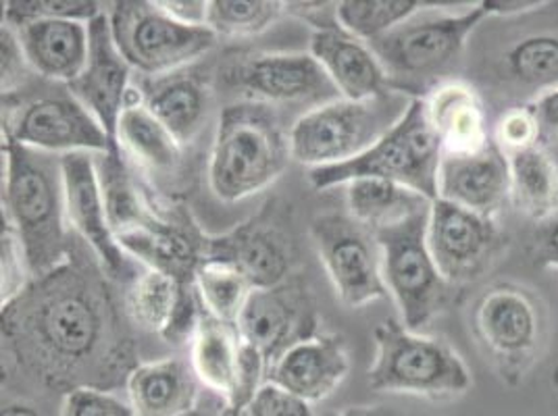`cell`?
Returning a JSON list of instances; mask_svg holds the SVG:
<instances>
[{
  "mask_svg": "<svg viewBox=\"0 0 558 416\" xmlns=\"http://www.w3.org/2000/svg\"><path fill=\"white\" fill-rule=\"evenodd\" d=\"M102 267L75 256L2 304V354L27 377L65 395L109 392L138 367Z\"/></svg>",
  "mask_w": 558,
  "mask_h": 416,
  "instance_id": "6da1fadb",
  "label": "cell"
},
{
  "mask_svg": "<svg viewBox=\"0 0 558 416\" xmlns=\"http://www.w3.org/2000/svg\"><path fill=\"white\" fill-rule=\"evenodd\" d=\"M2 221L24 246L32 279L65 265L73 255L61 162L2 138Z\"/></svg>",
  "mask_w": 558,
  "mask_h": 416,
  "instance_id": "7a4b0ae2",
  "label": "cell"
},
{
  "mask_svg": "<svg viewBox=\"0 0 558 416\" xmlns=\"http://www.w3.org/2000/svg\"><path fill=\"white\" fill-rule=\"evenodd\" d=\"M290 136L271 105L233 102L219 117L210 150L209 185L223 203H238L274 184L288 162Z\"/></svg>",
  "mask_w": 558,
  "mask_h": 416,
  "instance_id": "3957f363",
  "label": "cell"
},
{
  "mask_svg": "<svg viewBox=\"0 0 558 416\" xmlns=\"http://www.w3.org/2000/svg\"><path fill=\"white\" fill-rule=\"evenodd\" d=\"M442 144L429 121L425 98H411L395 127L377 139L369 150L352 161L311 169L315 189L347 185L354 180L375 178L415 189L427 200H438V171Z\"/></svg>",
  "mask_w": 558,
  "mask_h": 416,
  "instance_id": "277c9868",
  "label": "cell"
},
{
  "mask_svg": "<svg viewBox=\"0 0 558 416\" xmlns=\"http://www.w3.org/2000/svg\"><path fill=\"white\" fill-rule=\"evenodd\" d=\"M373 340L375 360L367 370L373 392L452 400L473 386L465 360L442 338L409 331L388 319L375 327Z\"/></svg>",
  "mask_w": 558,
  "mask_h": 416,
  "instance_id": "5b68a950",
  "label": "cell"
},
{
  "mask_svg": "<svg viewBox=\"0 0 558 416\" xmlns=\"http://www.w3.org/2000/svg\"><path fill=\"white\" fill-rule=\"evenodd\" d=\"M484 17L482 4L459 15L421 11V15H413L392 32L372 40L369 47L386 71L390 88L417 98L423 84L434 82L461 59L466 38Z\"/></svg>",
  "mask_w": 558,
  "mask_h": 416,
  "instance_id": "8992f818",
  "label": "cell"
},
{
  "mask_svg": "<svg viewBox=\"0 0 558 416\" xmlns=\"http://www.w3.org/2000/svg\"><path fill=\"white\" fill-rule=\"evenodd\" d=\"M471 329L498 377L517 388L546 344V310L525 285L500 281L486 287L473 304Z\"/></svg>",
  "mask_w": 558,
  "mask_h": 416,
  "instance_id": "52a82bcc",
  "label": "cell"
},
{
  "mask_svg": "<svg viewBox=\"0 0 558 416\" xmlns=\"http://www.w3.org/2000/svg\"><path fill=\"white\" fill-rule=\"evenodd\" d=\"M396 94L349 100L333 98L301 117L290 130L292 159L313 169L342 164L369 150L402 117ZM407 107V105H404Z\"/></svg>",
  "mask_w": 558,
  "mask_h": 416,
  "instance_id": "ba28073f",
  "label": "cell"
},
{
  "mask_svg": "<svg viewBox=\"0 0 558 416\" xmlns=\"http://www.w3.org/2000/svg\"><path fill=\"white\" fill-rule=\"evenodd\" d=\"M429 208L375 232L381 248V273L400 308V323L415 333L442 313L452 292L427 246Z\"/></svg>",
  "mask_w": 558,
  "mask_h": 416,
  "instance_id": "9c48e42d",
  "label": "cell"
},
{
  "mask_svg": "<svg viewBox=\"0 0 558 416\" xmlns=\"http://www.w3.org/2000/svg\"><path fill=\"white\" fill-rule=\"evenodd\" d=\"M109 22L121 57L146 75H169L207 54L217 42L210 27L178 22L159 0L116 2Z\"/></svg>",
  "mask_w": 558,
  "mask_h": 416,
  "instance_id": "30bf717a",
  "label": "cell"
},
{
  "mask_svg": "<svg viewBox=\"0 0 558 416\" xmlns=\"http://www.w3.org/2000/svg\"><path fill=\"white\" fill-rule=\"evenodd\" d=\"M2 138L45 152H116L98 119L68 90L2 96Z\"/></svg>",
  "mask_w": 558,
  "mask_h": 416,
  "instance_id": "8fae6325",
  "label": "cell"
},
{
  "mask_svg": "<svg viewBox=\"0 0 558 416\" xmlns=\"http://www.w3.org/2000/svg\"><path fill=\"white\" fill-rule=\"evenodd\" d=\"M311 237L342 304L361 308L388 294L377 237L354 217L322 215L311 223Z\"/></svg>",
  "mask_w": 558,
  "mask_h": 416,
  "instance_id": "7c38bea8",
  "label": "cell"
},
{
  "mask_svg": "<svg viewBox=\"0 0 558 416\" xmlns=\"http://www.w3.org/2000/svg\"><path fill=\"white\" fill-rule=\"evenodd\" d=\"M505 242L496 219L482 217L440 198L432 203L427 246L442 278L452 287L484 278L502 255Z\"/></svg>",
  "mask_w": 558,
  "mask_h": 416,
  "instance_id": "4fadbf2b",
  "label": "cell"
},
{
  "mask_svg": "<svg viewBox=\"0 0 558 416\" xmlns=\"http://www.w3.org/2000/svg\"><path fill=\"white\" fill-rule=\"evenodd\" d=\"M223 82L251 102H317L338 93L326 70L311 52H260L235 57L223 71Z\"/></svg>",
  "mask_w": 558,
  "mask_h": 416,
  "instance_id": "5bb4252c",
  "label": "cell"
},
{
  "mask_svg": "<svg viewBox=\"0 0 558 416\" xmlns=\"http://www.w3.org/2000/svg\"><path fill=\"white\" fill-rule=\"evenodd\" d=\"M315 310L303 285L281 283L253 290L235 329L242 342L255 347L271 369L283 352L315 335Z\"/></svg>",
  "mask_w": 558,
  "mask_h": 416,
  "instance_id": "9a60e30c",
  "label": "cell"
},
{
  "mask_svg": "<svg viewBox=\"0 0 558 416\" xmlns=\"http://www.w3.org/2000/svg\"><path fill=\"white\" fill-rule=\"evenodd\" d=\"M68 219L75 232L93 248L98 267L109 278L128 273V256L117 244L109 225L105 194L98 175V164L90 152H70L61 159Z\"/></svg>",
  "mask_w": 558,
  "mask_h": 416,
  "instance_id": "2e32d148",
  "label": "cell"
},
{
  "mask_svg": "<svg viewBox=\"0 0 558 416\" xmlns=\"http://www.w3.org/2000/svg\"><path fill=\"white\" fill-rule=\"evenodd\" d=\"M90 32V54L88 63L80 77L68 86L90 113H93L109 138L116 142L117 123L130 96V75L132 68L121 57L111 22L107 13H100L88 24ZM117 144V142H116Z\"/></svg>",
  "mask_w": 558,
  "mask_h": 416,
  "instance_id": "e0dca14e",
  "label": "cell"
},
{
  "mask_svg": "<svg viewBox=\"0 0 558 416\" xmlns=\"http://www.w3.org/2000/svg\"><path fill=\"white\" fill-rule=\"evenodd\" d=\"M438 198L496 219L505 205L511 203L509 157L494 142L475 155H442Z\"/></svg>",
  "mask_w": 558,
  "mask_h": 416,
  "instance_id": "ac0fdd59",
  "label": "cell"
},
{
  "mask_svg": "<svg viewBox=\"0 0 558 416\" xmlns=\"http://www.w3.org/2000/svg\"><path fill=\"white\" fill-rule=\"evenodd\" d=\"M203 260L230 265L240 271L253 290L278 287L292 269V246L271 223L248 221L232 232L205 237Z\"/></svg>",
  "mask_w": 558,
  "mask_h": 416,
  "instance_id": "d6986e66",
  "label": "cell"
},
{
  "mask_svg": "<svg viewBox=\"0 0 558 416\" xmlns=\"http://www.w3.org/2000/svg\"><path fill=\"white\" fill-rule=\"evenodd\" d=\"M349 369V350L342 335H313L279 356L267 372V383L313 404L336 392Z\"/></svg>",
  "mask_w": 558,
  "mask_h": 416,
  "instance_id": "ffe728a7",
  "label": "cell"
},
{
  "mask_svg": "<svg viewBox=\"0 0 558 416\" xmlns=\"http://www.w3.org/2000/svg\"><path fill=\"white\" fill-rule=\"evenodd\" d=\"M311 54L342 98L367 100L390 93L388 75L369 42L352 36L340 24L313 32Z\"/></svg>",
  "mask_w": 558,
  "mask_h": 416,
  "instance_id": "44dd1931",
  "label": "cell"
},
{
  "mask_svg": "<svg viewBox=\"0 0 558 416\" xmlns=\"http://www.w3.org/2000/svg\"><path fill=\"white\" fill-rule=\"evenodd\" d=\"M13 29L32 70L45 79L70 86L88 63V24L70 20H36Z\"/></svg>",
  "mask_w": 558,
  "mask_h": 416,
  "instance_id": "7402d4cb",
  "label": "cell"
},
{
  "mask_svg": "<svg viewBox=\"0 0 558 416\" xmlns=\"http://www.w3.org/2000/svg\"><path fill=\"white\" fill-rule=\"evenodd\" d=\"M125 390L136 416H190L198 404V379L182 358L140 363Z\"/></svg>",
  "mask_w": 558,
  "mask_h": 416,
  "instance_id": "603a6c76",
  "label": "cell"
},
{
  "mask_svg": "<svg viewBox=\"0 0 558 416\" xmlns=\"http://www.w3.org/2000/svg\"><path fill=\"white\" fill-rule=\"evenodd\" d=\"M425 105L444 155H475L492 142L484 102L465 82L436 86Z\"/></svg>",
  "mask_w": 558,
  "mask_h": 416,
  "instance_id": "cb8c5ba5",
  "label": "cell"
},
{
  "mask_svg": "<svg viewBox=\"0 0 558 416\" xmlns=\"http://www.w3.org/2000/svg\"><path fill=\"white\" fill-rule=\"evenodd\" d=\"M116 142L140 167L153 173H169L182 162V144L153 115L144 96L130 90L117 123Z\"/></svg>",
  "mask_w": 558,
  "mask_h": 416,
  "instance_id": "d4e9b609",
  "label": "cell"
},
{
  "mask_svg": "<svg viewBox=\"0 0 558 416\" xmlns=\"http://www.w3.org/2000/svg\"><path fill=\"white\" fill-rule=\"evenodd\" d=\"M242 358V338L235 325L223 323L203 313L201 325L190 342V365L196 379L223 397L232 395Z\"/></svg>",
  "mask_w": 558,
  "mask_h": 416,
  "instance_id": "484cf974",
  "label": "cell"
},
{
  "mask_svg": "<svg viewBox=\"0 0 558 416\" xmlns=\"http://www.w3.org/2000/svg\"><path fill=\"white\" fill-rule=\"evenodd\" d=\"M148 111L182 146L201 134L209 113V90L194 75H167L144 94Z\"/></svg>",
  "mask_w": 558,
  "mask_h": 416,
  "instance_id": "4316f807",
  "label": "cell"
},
{
  "mask_svg": "<svg viewBox=\"0 0 558 416\" xmlns=\"http://www.w3.org/2000/svg\"><path fill=\"white\" fill-rule=\"evenodd\" d=\"M511 164V203L535 223L558 217V162L544 146L517 152Z\"/></svg>",
  "mask_w": 558,
  "mask_h": 416,
  "instance_id": "83f0119b",
  "label": "cell"
},
{
  "mask_svg": "<svg viewBox=\"0 0 558 416\" xmlns=\"http://www.w3.org/2000/svg\"><path fill=\"white\" fill-rule=\"evenodd\" d=\"M347 198L350 217H354L373 233L392 228L396 223L432 207V200H427L415 189L375 178H363L347 184Z\"/></svg>",
  "mask_w": 558,
  "mask_h": 416,
  "instance_id": "f1b7e54d",
  "label": "cell"
},
{
  "mask_svg": "<svg viewBox=\"0 0 558 416\" xmlns=\"http://www.w3.org/2000/svg\"><path fill=\"white\" fill-rule=\"evenodd\" d=\"M184 285L187 283H180L161 271L148 269L134 278L125 292L123 308L128 319L142 331L163 335L175 315Z\"/></svg>",
  "mask_w": 558,
  "mask_h": 416,
  "instance_id": "f546056e",
  "label": "cell"
},
{
  "mask_svg": "<svg viewBox=\"0 0 558 416\" xmlns=\"http://www.w3.org/2000/svg\"><path fill=\"white\" fill-rule=\"evenodd\" d=\"M194 290L205 313L217 321L235 325L253 294V285L230 265L203 260L194 273Z\"/></svg>",
  "mask_w": 558,
  "mask_h": 416,
  "instance_id": "4dcf8cb0",
  "label": "cell"
},
{
  "mask_svg": "<svg viewBox=\"0 0 558 416\" xmlns=\"http://www.w3.org/2000/svg\"><path fill=\"white\" fill-rule=\"evenodd\" d=\"M418 0H344L338 2V22L352 36L372 42L421 11Z\"/></svg>",
  "mask_w": 558,
  "mask_h": 416,
  "instance_id": "1f68e13d",
  "label": "cell"
},
{
  "mask_svg": "<svg viewBox=\"0 0 558 416\" xmlns=\"http://www.w3.org/2000/svg\"><path fill=\"white\" fill-rule=\"evenodd\" d=\"M283 7L276 0H210L207 25L217 36H253L274 24Z\"/></svg>",
  "mask_w": 558,
  "mask_h": 416,
  "instance_id": "d6a6232c",
  "label": "cell"
},
{
  "mask_svg": "<svg viewBox=\"0 0 558 416\" xmlns=\"http://www.w3.org/2000/svg\"><path fill=\"white\" fill-rule=\"evenodd\" d=\"M507 61L512 75L521 84L555 88L558 79V36H530L509 50Z\"/></svg>",
  "mask_w": 558,
  "mask_h": 416,
  "instance_id": "836d02e7",
  "label": "cell"
},
{
  "mask_svg": "<svg viewBox=\"0 0 558 416\" xmlns=\"http://www.w3.org/2000/svg\"><path fill=\"white\" fill-rule=\"evenodd\" d=\"M100 2L88 0H9L4 2V24L17 25L36 20H70L90 24L102 9Z\"/></svg>",
  "mask_w": 558,
  "mask_h": 416,
  "instance_id": "e575fe53",
  "label": "cell"
},
{
  "mask_svg": "<svg viewBox=\"0 0 558 416\" xmlns=\"http://www.w3.org/2000/svg\"><path fill=\"white\" fill-rule=\"evenodd\" d=\"M492 142L507 157L542 146V132L532 107L523 105V107H512L509 111H505L494 127Z\"/></svg>",
  "mask_w": 558,
  "mask_h": 416,
  "instance_id": "d590c367",
  "label": "cell"
},
{
  "mask_svg": "<svg viewBox=\"0 0 558 416\" xmlns=\"http://www.w3.org/2000/svg\"><path fill=\"white\" fill-rule=\"evenodd\" d=\"M32 281L24 246L15 230L2 221V304L20 296Z\"/></svg>",
  "mask_w": 558,
  "mask_h": 416,
  "instance_id": "8d00e7d4",
  "label": "cell"
},
{
  "mask_svg": "<svg viewBox=\"0 0 558 416\" xmlns=\"http://www.w3.org/2000/svg\"><path fill=\"white\" fill-rule=\"evenodd\" d=\"M61 416H136L130 402L102 390H73L63 395Z\"/></svg>",
  "mask_w": 558,
  "mask_h": 416,
  "instance_id": "74e56055",
  "label": "cell"
},
{
  "mask_svg": "<svg viewBox=\"0 0 558 416\" xmlns=\"http://www.w3.org/2000/svg\"><path fill=\"white\" fill-rule=\"evenodd\" d=\"M0 65H2V96L20 93L29 79L32 65L25 57L24 47L11 25L2 24L0 29Z\"/></svg>",
  "mask_w": 558,
  "mask_h": 416,
  "instance_id": "f35d334b",
  "label": "cell"
},
{
  "mask_svg": "<svg viewBox=\"0 0 558 416\" xmlns=\"http://www.w3.org/2000/svg\"><path fill=\"white\" fill-rule=\"evenodd\" d=\"M248 413L253 416H315L308 402L279 390L274 383L263 386Z\"/></svg>",
  "mask_w": 558,
  "mask_h": 416,
  "instance_id": "ab89813d",
  "label": "cell"
},
{
  "mask_svg": "<svg viewBox=\"0 0 558 416\" xmlns=\"http://www.w3.org/2000/svg\"><path fill=\"white\" fill-rule=\"evenodd\" d=\"M542 132V146L558 139V86L548 88L530 102Z\"/></svg>",
  "mask_w": 558,
  "mask_h": 416,
  "instance_id": "60d3db41",
  "label": "cell"
},
{
  "mask_svg": "<svg viewBox=\"0 0 558 416\" xmlns=\"http://www.w3.org/2000/svg\"><path fill=\"white\" fill-rule=\"evenodd\" d=\"M159 2L171 17H175L182 24L207 25L209 2L205 0H159Z\"/></svg>",
  "mask_w": 558,
  "mask_h": 416,
  "instance_id": "b9f144b4",
  "label": "cell"
},
{
  "mask_svg": "<svg viewBox=\"0 0 558 416\" xmlns=\"http://www.w3.org/2000/svg\"><path fill=\"white\" fill-rule=\"evenodd\" d=\"M486 17L496 15V17H511V15H521L530 13L539 7H544V0H484L480 2Z\"/></svg>",
  "mask_w": 558,
  "mask_h": 416,
  "instance_id": "7bdbcfd3",
  "label": "cell"
},
{
  "mask_svg": "<svg viewBox=\"0 0 558 416\" xmlns=\"http://www.w3.org/2000/svg\"><path fill=\"white\" fill-rule=\"evenodd\" d=\"M329 416H395L390 411H384L379 406H350L344 411L331 413Z\"/></svg>",
  "mask_w": 558,
  "mask_h": 416,
  "instance_id": "ee69618b",
  "label": "cell"
},
{
  "mask_svg": "<svg viewBox=\"0 0 558 416\" xmlns=\"http://www.w3.org/2000/svg\"><path fill=\"white\" fill-rule=\"evenodd\" d=\"M0 416H43L38 411H34V406H27V404H20V402H13V404H7L2 406V415Z\"/></svg>",
  "mask_w": 558,
  "mask_h": 416,
  "instance_id": "f6af8a7d",
  "label": "cell"
},
{
  "mask_svg": "<svg viewBox=\"0 0 558 416\" xmlns=\"http://www.w3.org/2000/svg\"><path fill=\"white\" fill-rule=\"evenodd\" d=\"M558 258V221L553 228V232L548 235V262Z\"/></svg>",
  "mask_w": 558,
  "mask_h": 416,
  "instance_id": "bcb514c9",
  "label": "cell"
},
{
  "mask_svg": "<svg viewBox=\"0 0 558 416\" xmlns=\"http://www.w3.org/2000/svg\"><path fill=\"white\" fill-rule=\"evenodd\" d=\"M548 265H550V267H555V269H558V258L557 260H553V262H548Z\"/></svg>",
  "mask_w": 558,
  "mask_h": 416,
  "instance_id": "7dc6e473",
  "label": "cell"
},
{
  "mask_svg": "<svg viewBox=\"0 0 558 416\" xmlns=\"http://www.w3.org/2000/svg\"><path fill=\"white\" fill-rule=\"evenodd\" d=\"M244 416H253V415H251V413H246V415H244Z\"/></svg>",
  "mask_w": 558,
  "mask_h": 416,
  "instance_id": "c3c4849f",
  "label": "cell"
},
{
  "mask_svg": "<svg viewBox=\"0 0 558 416\" xmlns=\"http://www.w3.org/2000/svg\"><path fill=\"white\" fill-rule=\"evenodd\" d=\"M190 416H196V415H190Z\"/></svg>",
  "mask_w": 558,
  "mask_h": 416,
  "instance_id": "681fc988",
  "label": "cell"
}]
</instances>
